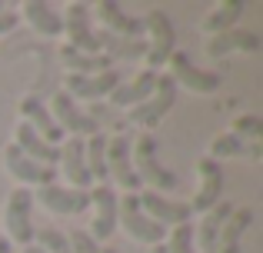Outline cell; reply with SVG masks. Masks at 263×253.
<instances>
[{"label": "cell", "instance_id": "1", "mask_svg": "<svg viewBox=\"0 0 263 253\" xmlns=\"http://www.w3.org/2000/svg\"><path fill=\"white\" fill-rule=\"evenodd\" d=\"M157 137L154 133H140L137 137V143H134V173H137V180H140V187L147 183L150 187V193H174V190L180 187V177L174 173V170H167V167H160V160H157Z\"/></svg>", "mask_w": 263, "mask_h": 253}, {"label": "cell", "instance_id": "2", "mask_svg": "<svg viewBox=\"0 0 263 253\" xmlns=\"http://www.w3.org/2000/svg\"><path fill=\"white\" fill-rule=\"evenodd\" d=\"M117 223H120L137 243H154V247H160L163 237H167V230H163L160 223H154L147 213H143L137 193H127L123 200H117Z\"/></svg>", "mask_w": 263, "mask_h": 253}, {"label": "cell", "instance_id": "3", "mask_svg": "<svg viewBox=\"0 0 263 253\" xmlns=\"http://www.w3.org/2000/svg\"><path fill=\"white\" fill-rule=\"evenodd\" d=\"M174 100H177V84H174V77H170V73H157L154 93H150L143 104L130 107L127 124H137V127H157V124H160V120L170 113Z\"/></svg>", "mask_w": 263, "mask_h": 253}, {"label": "cell", "instance_id": "4", "mask_svg": "<svg viewBox=\"0 0 263 253\" xmlns=\"http://www.w3.org/2000/svg\"><path fill=\"white\" fill-rule=\"evenodd\" d=\"M143 20V33H150V44H147V70H160L163 64L170 60L174 53V44H177V33H174V24L163 10H150Z\"/></svg>", "mask_w": 263, "mask_h": 253}, {"label": "cell", "instance_id": "5", "mask_svg": "<svg viewBox=\"0 0 263 253\" xmlns=\"http://www.w3.org/2000/svg\"><path fill=\"white\" fill-rule=\"evenodd\" d=\"M30 210H33V193L27 187H17L7 197V210H4V230L7 240L20 243V247H30L33 240V223H30Z\"/></svg>", "mask_w": 263, "mask_h": 253}, {"label": "cell", "instance_id": "6", "mask_svg": "<svg viewBox=\"0 0 263 253\" xmlns=\"http://www.w3.org/2000/svg\"><path fill=\"white\" fill-rule=\"evenodd\" d=\"M123 84V73L120 70H103V73H90V77H80V73H67L64 77V93L77 104V100H100L110 97L117 87Z\"/></svg>", "mask_w": 263, "mask_h": 253}, {"label": "cell", "instance_id": "7", "mask_svg": "<svg viewBox=\"0 0 263 253\" xmlns=\"http://www.w3.org/2000/svg\"><path fill=\"white\" fill-rule=\"evenodd\" d=\"M4 167L13 180H20V187H27V183H33V187H53V183H57V170L44 167V163H33L30 157H24L13 143L4 150Z\"/></svg>", "mask_w": 263, "mask_h": 253}, {"label": "cell", "instance_id": "8", "mask_svg": "<svg viewBox=\"0 0 263 253\" xmlns=\"http://www.w3.org/2000/svg\"><path fill=\"white\" fill-rule=\"evenodd\" d=\"M33 203H44V207L57 217H73V213H84L90 207V190L57 187V183H53V187H37Z\"/></svg>", "mask_w": 263, "mask_h": 253}, {"label": "cell", "instance_id": "9", "mask_svg": "<svg viewBox=\"0 0 263 253\" xmlns=\"http://www.w3.org/2000/svg\"><path fill=\"white\" fill-rule=\"evenodd\" d=\"M107 177H114L117 187H123L127 193L140 190V180L134 173V163H130V140L123 133L110 137L107 140Z\"/></svg>", "mask_w": 263, "mask_h": 253}, {"label": "cell", "instance_id": "10", "mask_svg": "<svg viewBox=\"0 0 263 253\" xmlns=\"http://www.w3.org/2000/svg\"><path fill=\"white\" fill-rule=\"evenodd\" d=\"M64 33L70 37L67 47H73V50H80V53H103L100 50V37L90 30V7L87 4H70L67 7Z\"/></svg>", "mask_w": 263, "mask_h": 253}, {"label": "cell", "instance_id": "11", "mask_svg": "<svg viewBox=\"0 0 263 253\" xmlns=\"http://www.w3.org/2000/svg\"><path fill=\"white\" fill-rule=\"evenodd\" d=\"M197 173H200V190L190 200V213H206L220 203V190H223V170H220L217 160L203 157L197 160Z\"/></svg>", "mask_w": 263, "mask_h": 253}, {"label": "cell", "instance_id": "12", "mask_svg": "<svg viewBox=\"0 0 263 253\" xmlns=\"http://www.w3.org/2000/svg\"><path fill=\"white\" fill-rule=\"evenodd\" d=\"M90 203H93L97 213H93V223H90L87 233L100 243V240H107V237L117 230V193H114V187H110V183L93 187L90 190Z\"/></svg>", "mask_w": 263, "mask_h": 253}, {"label": "cell", "instance_id": "13", "mask_svg": "<svg viewBox=\"0 0 263 253\" xmlns=\"http://www.w3.org/2000/svg\"><path fill=\"white\" fill-rule=\"evenodd\" d=\"M50 117H53V124H57L60 130H70V133L73 137H77V140H80V137H93V133H100V130H97V120L93 117H87V113H80L77 110V104H73V100L70 97H67V93L64 90H60V93H53V100H50Z\"/></svg>", "mask_w": 263, "mask_h": 253}, {"label": "cell", "instance_id": "14", "mask_svg": "<svg viewBox=\"0 0 263 253\" xmlns=\"http://www.w3.org/2000/svg\"><path fill=\"white\" fill-rule=\"evenodd\" d=\"M167 64L174 67V73H170V77H174V84H177V87L183 84L190 93H213V90L220 87V77H217V73L197 70V67L190 64V57H186V53H180V50L170 53Z\"/></svg>", "mask_w": 263, "mask_h": 253}, {"label": "cell", "instance_id": "15", "mask_svg": "<svg viewBox=\"0 0 263 253\" xmlns=\"http://www.w3.org/2000/svg\"><path fill=\"white\" fill-rule=\"evenodd\" d=\"M140 207H143V213L150 217L154 223H160L163 230L167 227H183L186 220H190V203H177V200H167V197H160V193H140Z\"/></svg>", "mask_w": 263, "mask_h": 253}, {"label": "cell", "instance_id": "16", "mask_svg": "<svg viewBox=\"0 0 263 253\" xmlns=\"http://www.w3.org/2000/svg\"><path fill=\"white\" fill-rule=\"evenodd\" d=\"M97 20H100L103 27H107V33H114V37H143V20L140 17H127V13L120 10V4H114V0H100V4L93 7Z\"/></svg>", "mask_w": 263, "mask_h": 253}, {"label": "cell", "instance_id": "17", "mask_svg": "<svg viewBox=\"0 0 263 253\" xmlns=\"http://www.w3.org/2000/svg\"><path fill=\"white\" fill-rule=\"evenodd\" d=\"M233 210H237V203L220 200L213 210H206V213H203V223H200V227L193 230V243L200 247V253H217L220 230H223V223L230 220V213H233Z\"/></svg>", "mask_w": 263, "mask_h": 253}, {"label": "cell", "instance_id": "18", "mask_svg": "<svg viewBox=\"0 0 263 253\" xmlns=\"http://www.w3.org/2000/svg\"><path fill=\"white\" fill-rule=\"evenodd\" d=\"M13 147H17L24 157H30L33 163H44V167H57L60 163V147H53V143H47L44 137H37L33 127H27V124H17Z\"/></svg>", "mask_w": 263, "mask_h": 253}, {"label": "cell", "instance_id": "19", "mask_svg": "<svg viewBox=\"0 0 263 253\" xmlns=\"http://www.w3.org/2000/svg\"><path fill=\"white\" fill-rule=\"evenodd\" d=\"M253 50H260V37L250 30H227V33L210 37V44H206V57L210 60H223L230 53H253Z\"/></svg>", "mask_w": 263, "mask_h": 253}, {"label": "cell", "instance_id": "20", "mask_svg": "<svg viewBox=\"0 0 263 253\" xmlns=\"http://www.w3.org/2000/svg\"><path fill=\"white\" fill-rule=\"evenodd\" d=\"M20 117H24L27 127H33L37 137H44L47 143H57L60 137H64V130L53 124L50 110H47V104L40 97H24V100H20Z\"/></svg>", "mask_w": 263, "mask_h": 253}, {"label": "cell", "instance_id": "21", "mask_svg": "<svg viewBox=\"0 0 263 253\" xmlns=\"http://www.w3.org/2000/svg\"><path fill=\"white\" fill-rule=\"evenodd\" d=\"M60 163H64V177L70 180L73 190H90L93 177L87 170V150H84V140L73 137L67 147H60Z\"/></svg>", "mask_w": 263, "mask_h": 253}, {"label": "cell", "instance_id": "22", "mask_svg": "<svg viewBox=\"0 0 263 253\" xmlns=\"http://www.w3.org/2000/svg\"><path fill=\"white\" fill-rule=\"evenodd\" d=\"M24 20L37 33H44V37H60V33H64V17H60L50 4H44V0H27L24 4Z\"/></svg>", "mask_w": 263, "mask_h": 253}, {"label": "cell", "instance_id": "23", "mask_svg": "<svg viewBox=\"0 0 263 253\" xmlns=\"http://www.w3.org/2000/svg\"><path fill=\"white\" fill-rule=\"evenodd\" d=\"M154 87H157V73L154 70H140L130 84L117 87V90L110 93V100H114V107H137L154 93Z\"/></svg>", "mask_w": 263, "mask_h": 253}, {"label": "cell", "instance_id": "24", "mask_svg": "<svg viewBox=\"0 0 263 253\" xmlns=\"http://www.w3.org/2000/svg\"><path fill=\"white\" fill-rule=\"evenodd\" d=\"M253 223V210L240 207L230 213V220L223 223V230H220V240H217V253H243L240 250V240H243V233L250 230Z\"/></svg>", "mask_w": 263, "mask_h": 253}, {"label": "cell", "instance_id": "25", "mask_svg": "<svg viewBox=\"0 0 263 253\" xmlns=\"http://www.w3.org/2000/svg\"><path fill=\"white\" fill-rule=\"evenodd\" d=\"M60 64H64L67 70H77L80 77H90V73L110 70L114 57H107V53H80V50H73V47H60Z\"/></svg>", "mask_w": 263, "mask_h": 253}, {"label": "cell", "instance_id": "26", "mask_svg": "<svg viewBox=\"0 0 263 253\" xmlns=\"http://www.w3.org/2000/svg\"><path fill=\"white\" fill-rule=\"evenodd\" d=\"M243 17V4L240 0H223L217 4L210 13L203 17V33L217 37V33H227V30H237V20Z\"/></svg>", "mask_w": 263, "mask_h": 253}, {"label": "cell", "instance_id": "27", "mask_svg": "<svg viewBox=\"0 0 263 253\" xmlns=\"http://www.w3.org/2000/svg\"><path fill=\"white\" fill-rule=\"evenodd\" d=\"M240 153H250L253 160H260L263 150H260V143H247V140H240L237 133H223V137H217V140L210 143V160H220V157H240Z\"/></svg>", "mask_w": 263, "mask_h": 253}, {"label": "cell", "instance_id": "28", "mask_svg": "<svg viewBox=\"0 0 263 253\" xmlns=\"http://www.w3.org/2000/svg\"><path fill=\"white\" fill-rule=\"evenodd\" d=\"M84 150H87V170H90V177L103 183V177H107V137L93 133L90 140H84Z\"/></svg>", "mask_w": 263, "mask_h": 253}, {"label": "cell", "instance_id": "29", "mask_svg": "<svg viewBox=\"0 0 263 253\" xmlns=\"http://www.w3.org/2000/svg\"><path fill=\"white\" fill-rule=\"evenodd\" d=\"M33 237H37V247L44 253H70V240H67V233H60V230H53V227L33 230Z\"/></svg>", "mask_w": 263, "mask_h": 253}, {"label": "cell", "instance_id": "30", "mask_svg": "<svg viewBox=\"0 0 263 253\" xmlns=\"http://www.w3.org/2000/svg\"><path fill=\"white\" fill-rule=\"evenodd\" d=\"M230 133H237L240 140H247V143H260V137H263V120L253 117V113H247V117H237V124H233Z\"/></svg>", "mask_w": 263, "mask_h": 253}, {"label": "cell", "instance_id": "31", "mask_svg": "<svg viewBox=\"0 0 263 253\" xmlns=\"http://www.w3.org/2000/svg\"><path fill=\"white\" fill-rule=\"evenodd\" d=\"M167 253H197L193 250V227L190 223H183V227L174 230V237H170V243H167Z\"/></svg>", "mask_w": 263, "mask_h": 253}, {"label": "cell", "instance_id": "32", "mask_svg": "<svg viewBox=\"0 0 263 253\" xmlns=\"http://www.w3.org/2000/svg\"><path fill=\"white\" fill-rule=\"evenodd\" d=\"M67 240H70V253H100V243H97L87 230H73Z\"/></svg>", "mask_w": 263, "mask_h": 253}, {"label": "cell", "instance_id": "33", "mask_svg": "<svg viewBox=\"0 0 263 253\" xmlns=\"http://www.w3.org/2000/svg\"><path fill=\"white\" fill-rule=\"evenodd\" d=\"M17 24H20V13L4 10V13H0V37H4V33H10V30H17Z\"/></svg>", "mask_w": 263, "mask_h": 253}, {"label": "cell", "instance_id": "34", "mask_svg": "<svg viewBox=\"0 0 263 253\" xmlns=\"http://www.w3.org/2000/svg\"><path fill=\"white\" fill-rule=\"evenodd\" d=\"M0 253H13V243L4 237V230H0Z\"/></svg>", "mask_w": 263, "mask_h": 253}, {"label": "cell", "instance_id": "35", "mask_svg": "<svg viewBox=\"0 0 263 253\" xmlns=\"http://www.w3.org/2000/svg\"><path fill=\"white\" fill-rule=\"evenodd\" d=\"M24 253H44V250H40L37 243H30V247H24Z\"/></svg>", "mask_w": 263, "mask_h": 253}, {"label": "cell", "instance_id": "36", "mask_svg": "<svg viewBox=\"0 0 263 253\" xmlns=\"http://www.w3.org/2000/svg\"><path fill=\"white\" fill-rule=\"evenodd\" d=\"M154 253H167V247H163V243H160V247H154Z\"/></svg>", "mask_w": 263, "mask_h": 253}, {"label": "cell", "instance_id": "37", "mask_svg": "<svg viewBox=\"0 0 263 253\" xmlns=\"http://www.w3.org/2000/svg\"><path fill=\"white\" fill-rule=\"evenodd\" d=\"M100 253H117V250H100Z\"/></svg>", "mask_w": 263, "mask_h": 253}, {"label": "cell", "instance_id": "38", "mask_svg": "<svg viewBox=\"0 0 263 253\" xmlns=\"http://www.w3.org/2000/svg\"><path fill=\"white\" fill-rule=\"evenodd\" d=\"M0 13H4V0H0Z\"/></svg>", "mask_w": 263, "mask_h": 253}]
</instances>
